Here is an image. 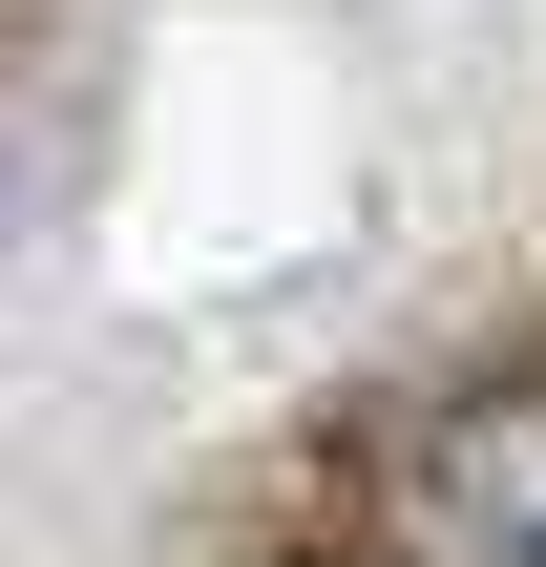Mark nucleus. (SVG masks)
<instances>
[{
  "label": "nucleus",
  "mask_w": 546,
  "mask_h": 567,
  "mask_svg": "<svg viewBox=\"0 0 546 567\" xmlns=\"http://www.w3.org/2000/svg\"><path fill=\"white\" fill-rule=\"evenodd\" d=\"M400 526L442 567H546V379H484L400 442Z\"/></svg>",
  "instance_id": "obj_1"
}]
</instances>
